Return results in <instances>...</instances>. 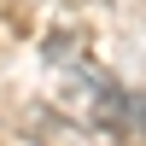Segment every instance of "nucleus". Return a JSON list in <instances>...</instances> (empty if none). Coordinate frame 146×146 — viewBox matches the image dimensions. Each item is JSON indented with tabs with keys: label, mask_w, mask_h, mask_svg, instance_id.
I'll return each instance as SVG.
<instances>
[{
	"label": "nucleus",
	"mask_w": 146,
	"mask_h": 146,
	"mask_svg": "<svg viewBox=\"0 0 146 146\" xmlns=\"http://www.w3.org/2000/svg\"><path fill=\"white\" fill-rule=\"evenodd\" d=\"M88 53H94V35L82 29V23H58L41 41V58L53 70H88Z\"/></svg>",
	"instance_id": "obj_3"
},
{
	"label": "nucleus",
	"mask_w": 146,
	"mask_h": 146,
	"mask_svg": "<svg viewBox=\"0 0 146 146\" xmlns=\"http://www.w3.org/2000/svg\"><path fill=\"white\" fill-rule=\"evenodd\" d=\"M29 135L41 146H117L111 129L76 123V117H64V111H29Z\"/></svg>",
	"instance_id": "obj_2"
},
{
	"label": "nucleus",
	"mask_w": 146,
	"mask_h": 146,
	"mask_svg": "<svg viewBox=\"0 0 146 146\" xmlns=\"http://www.w3.org/2000/svg\"><path fill=\"white\" fill-rule=\"evenodd\" d=\"M64 117H76V123H94V129H123V111H129V94L117 88L105 70H70V82H64V105H58Z\"/></svg>",
	"instance_id": "obj_1"
}]
</instances>
